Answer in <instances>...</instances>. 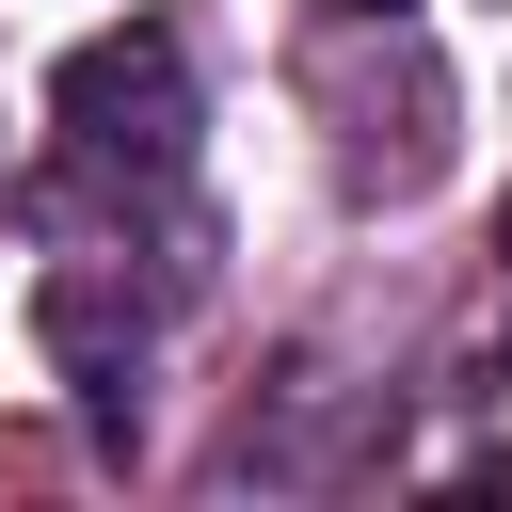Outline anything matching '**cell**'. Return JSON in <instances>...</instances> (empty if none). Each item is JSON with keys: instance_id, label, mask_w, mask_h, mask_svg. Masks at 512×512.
<instances>
[{"instance_id": "7a4b0ae2", "label": "cell", "mask_w": 512, "mask_h": 512, "mask_svg": "<svg viewBox=\"0 0 512 512\" xmlns=\"http://www.w3.org/2000/svg\"><path fill=\"white\" fill-rule=\"evenodd\" d=\"M320 16H400V0H320Z\"/></svg>"}, {"instance_id": "6da1fadb", "label": "cell", "mask_w": 512, "mask_h": 512, "mask_svg": "<svg viewBox=\"0 0 512 512\" xmlns=\"http://www.w3.org/2000/svg\"><path fill=\"white\" fill-rule=\"evenodd\" d=\"M48 112H64L80 160H176L192 144V64H176V32H80L48 64Z\"/></svg>"}, {"instance_id": "3957f363", "label": "cell", "mask_w": 512, "mask_h": 512, "mask_svg": "<svg viewBox=\"0 0 512 512\" xmlns=\"http://www.w3.org/2000/svg\"><path fill=\"white\" fill-rule=\"evenodd\" d=\"M496 256H512V208H496Z\"/></svg>"}]
</instances>
